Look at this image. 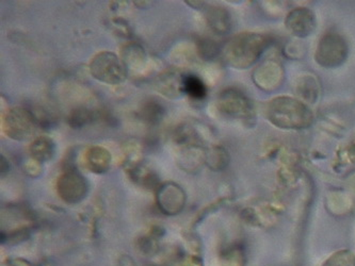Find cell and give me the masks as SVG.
Masks as SVG:
<instances>
[{
	"label": "cell",
	"mask_w": 355,
	"mask_h": 266,
	"mask_svg": "<svg viewBox=\"0 0 355 266\" xmlns=\"http://www.w3.org/2000/svg\"><path fill=\"white\" fill-rule=\"evenodd\" d=\"M348 57V44L346 39L336 33H325L317 45L315 59L325 69L340 66Z\"/></svg>",
	"instance_id": "cell-5"
},
{
	"label": "cell",
	"mask_w": 355,
	"mask_h": 266,
	"mask_svg": "<svg viewBox=\"0 0 355 266\" xmlns=\"http://www.w3.org/2000/svg\"><path fill=\"white\" fill-rule=\"evenodd\" d=\"M184 73L166 71L156 79V90L168 98L175 99L184 94Z\"/></svg>",
	"instance_id": "cell-10"
},
{
	"label": "cell",
	"mask_w": 355,
	"mask_h": 266,
	"mask_svg": "<svg viewBox=\"0 0 355 266\" xmlns=\"http://www.w3.org/2000/svg\"><path fill=\"white\" fill-rule=\"evenodd\" d=\"M186 3L189 5L190 7H193L194 9H203L206 6V3H204V1H187Z\"/></svg>",
	"instance_id": "cell-24"
},
{
	"label": "cell",
	"mask_w": 355,
	"mask_h": 266,
	"mask_svg": "<svg viewBox=\"0 0 355 266\" xmlns=\"http://www.w3.org/2000/svg\"><path fill=\"white\" fill-rule=\"evenodd\" d=\"M157 204L164 213L174 215L184 209L186 193L178 184L166 182L158 188Z\"/></svg>",
	"instance_id": "cell-8"
},
{
	"label": "cell",
	"mask_w": 355,
	"mask_h": 266,
	"mask_svg": "<svg viewBox=\"0 0 355 266\" xmlns=\"http://www.w3.org/2000/svg\"><path fill=\"white\" fill-rule=\"evenodd\" d=\"M205 163L212 170H221L227 164V154L220 147H215L209 152H206Z\"/></svg>",
	"instance_id": "cell-18"
},
{
	"label": "cell",
	"mask_w": 355,
	"mask_h": 266,
	"mask_svg": "<svg viewBox=\"0 0 355 266\" xmlns=\"http://www.w3.org/2000/svg\"><path fill=\"white\" fill-rule=\"evenodd\" d=\"M10 170V163L8 159L3 154H1V174H7Z\"/></svg>",
	"instance_id": "cell-23"
},
{
	"label": "cell",
	"mask_w": 355,
	"mask_h": 266,
	"mask_svg": "<svg viewBox=\"0 0 355 266\" xmlns=\"http://www.w3.org/2000/svg\"><path fill=\"white\" fill-rule=\"evenodd\" d=\"M207 87L200 77L196 75H184V94L196 101L204 100L207 96Z\"/></svg>",
	"instance_id": "cell-15"
},
{
	"label": "cell",
	"mask_w": 355,
	"mask_h": 266,
	"mask_svg": "<svg viewBox=\"0 0 355 266\" xmlns=\"http://www.w3.org/2000/svg\"><path fill=\"white\" fill-rule=\"evenodd\" d=\"M285 26L291 35L297 37H309L316 28V19L313 12L306 8H297L287 15Z\"/></svg>",
	"instance_id": "cell-9"
},
{
	"label": "cell",
	"mask_w": 355,
	"mask_h": 266,
	"mask_svg": "<svg viewBox=\"0 0 355 266\" xmlns=\"http://www.w3.org/2000/svg\"><path fill=\"white\" fill-rule=\"evenodd\" d=\"M205 19L210 29L217 35H226L231 30V15L223 7L206 8Z\"/></svg>",
	"instance_id": "cell-12"
},
{
	"label": "cell",
	"mask_w": 355,
	"mask_h": 266,
	"mask_svg": "<svg viewBox=\"0 0 355 266\" xmlns=\"http://www.w3.org/2000/svg\"><path fill=\"white\" fill-rule=\"evenodd\" d=\"M31 159L43 164L49 162L55 156V144L49 136H39L29 147Z\"/></svg>",
	"instance_id": "cell-13"
},
{
	"label": "cell",
	"mask_w": 355,
	"mask_h": 266,
	"mask_svg": "<svg viewBox=\"0 0 355 266\" xmlns=\"http://www.w3.org/2000/svg\"><path fill=\"white\" fill-rule=\"evenodd\" d=\"M24 168H25V172H27L29 176L37 177L40 176V174H41L42 164L37 162V161L31 159V160L28 161L27 163L25 164Z\"/></svg>",
	"instance_id": "cell-22"
},
{
	"label": "cell",
	"mask_w": 355,
	"mask_h": 266,
	"mask_svg": "<svg viewBox=\"0 0 355 266\" xmlns=\"http://www.w3.org/2000/svg\"><path fill=\"white\" fill-rule=\"evenodd\" d=\"M40 123L37 115L31 110L25 108H12L3 115V130L8 138L14 141L31 140L37 128Z\"/></svg>",
	"instance_id": "cell-4"
},
{
	"label": "cell",
	"mask_w": 355,
	"mask_h": 266,
	"mask_svg": "<svg viewBox=\"0 0 355 266\" xmlns=\"http://www.w3.org/2000/svg\"><path fill=\"white\" fill-rule=\"evenodd\" d=\"M97 120V113L91 109L80 107V108L74 109L69 115L67 122L69 126L74 129H80L87 125L92 124Z\"/></svg>",
	"instance_id": "cell-17"
},
{
	"label": "cell",
	"mask_w": 355,
	"mask_h": 266,
	"mask_svg": "<svg viewBox=\"0 0 355 266\" xmlns=\"http://www.w3.org/2000/svg\"><path fill=\"white\" fill-rule=\"evenodd\" d=\"M218 110L226 117L237 120H251L254 117L252 101L236 89H227L218 98Z\"/></svg>",
	"instance_id": "cell-6"
},
{
	"label": "cell",
	"mask_w": 355,
	"mask_h": 266,
	"mask_svg": "<svg viewBox=\"0 0 355 266\" xmlns=\"http://www.w3.org/2000/svg\"><path fill=\"white\" fill-rule=\"evenodd\" d=\"M266 116L275 126L286 130H300L309 128L314 115L309 107L291 97H275L266 107Z\"/></svg>",
	"instance_id": "cell-2"
},
{
	"label": "cell",
	"mask_w": 355,
	"mask_h": 266,
	"mask_svg": "<svg viewBox=\"0 0 355 266\" xmlns=\"http://www.w3.org/2000/svg\"><path fill=\"white\" fill-rule=\"evenodd\" d=\"M57 192L67 204H77L88 194L89 184L78 170H65L57 181Z\"/></svg>",
	"instance_id": "cell-7"
},
{
	"label": "cell",
	"mask_w": 355,
	"mask_h": 266,
	"mask_svg": "<svg viewBox=\"0 0 355 266\" xmlns=\"http://www.w3.org/2000/svg\"><path fill=\"white\" fill-rule=\"evenodd\" d=\"M85 166L94 174H104L110 168L112 157L110 152L102 146H92L87 150L85 157Z\"/></svg>",
	"instance_id": "cell-11"
},
{
	"label": "cell",
	"mask_w": 355,
	"mask_h": 266,
	"mask_svg": "<svg viewBox=\"0 0 355 266\" xmlns=\"http://www.w3.org/2000/svg\"><path fill=\"white\" fill-rule=\"evenodd\" d=\"M271 44L272 39L263 33H239L226 42L221 53L230 66L245 69L255 64Z\"/></svg>",
	"instance_id": "cell-1"
},
{
	"label": "cell",
	"mask_w": 355,
	"mask_h": 266,
	"mask_svg": "<svg viewBox=\"0 0 355 266\" xmlns=\"http://www.w3.org/2000/svg\"><path fill=\"white\" fill-rule=\"evenodd\" d=\"M225 266H243L245 255L243 250L239 247H231L226 250L223 255Z\"/></svg>",
	"instance_id": "cell-21"
},
{
	"label": "cell",
	"mask_w": 355,
	"mask_h": 266,
	"mask_svg": "<svg viewBox=\"0 0 355 266\" xmlns=\"http://www.w3.org/2000/svg\"><path fill=\"white\" fill-rule=\"evenodd\" d=\"M93 78L105 85H119L125 82L128 69L119 55L110 51H102L93 57L90 63Z\"/></svg>",
	"instance_id": "cell-3"
},
{
	"label": "cell",
	"mask_w": 355,
	"mask_h": 266,
	"mask_svg": "<svg viewBox=\"0 0 355 266\" xmlns=\"http://www.w3.org/2000/svg\"><path fill=\"white\" fill-rule=\"evenodd\" d=\"M220 51H222V48H220L219 45L212 39H202L198 41V53L203 60L215 59L219 55Z\"/></svg>",
	"instance_id": "cell-20"
},
{
	"label": "cell",
	"mask_w": 355,
	"mask_h": 266,
	"mask_svg": "<svg viewBox=\"0 0 355 266\" xmlns=\"http://www.w3.org/2000/svg\"><path fill=\"white\" fill-rule=\"evenodd\" d=\"M123 62L126 65L127 69H142L146 65V53L144 47L138 43L126 44L122 49Z\"/></svg>",
	"instance_id": "cell-14"
},
{
	"label": "cell",
	"mask_w": 355,
	"mask_h": 266,
	"mask_svg": "<svg viewBox=\"0 0 355 266\" xmlns=\"http://www.w3.org/2000/svg\"><path fill=\"white\" fill-rule=\"evenodd\" d=\"M322 266H355V254L348 249L338 250L325 260Z\"/></svg>",
	"instance_id": "cell-19"
},
{
	"label": "cell",
	"mask_w": 355,
	"mask_h": 266,
	"mask_svg": "<svg viewBox=\"0 0 355 266\" xmlns=\"http://www.w3.org/2000/svg\"><path fill=\"white\" fill-rule=\"evenodd\" d=\"M164 114H166V109L157 100H148V103H144L140 111L141 118L153 126L159 124Z\"/></svg>",
	"instance_id": "cell-16"
}]
</instances>
